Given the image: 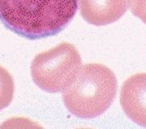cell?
<instances>
[{
  "mask_svg": "<svg viewBox=\"0 0 146 129\" xmlns=\"http://www.w3.org/2000/svg\"><path fill=\"white\" fill-rule=\"evenodd\" d=\"M78 0H0V22L21 37L55 36L71 22Z\"/></svg>",
  "mask_w": 146,
  "mask_h": 129,
  "instance_id": "obj_1",
  "label": "cell"
},
{
  "mask_svg": "<svg viewBox=\"0 0 146 129\" xmlns=\"http://www.w3.org/2000/svg\"><path fill=\"white\" fill-rule=\"evenodd\" d=\"M117 79L107 66L89 63L81 66L74 80L62 91L65 107L81 118H94L111 106L117 93Z\"/></svg>",
  "mask_w": 146,
  "mask_h": 129,
  "instance_id": "obj_2",
  "label": "cell"
},
{
  "mask_svg": "<svg viewBox=\"0 0 146 129\" xmlns=\"http://www.w3.org/2000/svg\"><path fill=\"white\" fill-rule=\"evenodd\" d=\"M82 64L79 51L72 44L62 42L38 53L31 62L34 84L50 93L62 91L71 84Z\"/></svg>",
  "mask_w": 146,
  "mask_h": 129,
  "instance_id": "obj_3",
  "label": "cell"
},
{
  "mask_svg": "<svg viewBox=\"0 0 146 129\" xmlns=\"http://www.w3.org/2000/svg\"><path fill=\"white\" fill-rule=\"evenodd\" d=\"M120 103L133 122L146 127V73L135 74L123 84Z\"/></svg>",
  "mask_w": 146,
  "mask_h": 129,
  "instance_id": "obj_4",
  "label": "cell"
},
{
  "mask_svg": "<svg viewBox=\"0 0 146 129\" xmlns=\"http://www.w3.org/2000/svg\"><path fill=\"white\" fill-rule=\"evenodd\" d=\"M129 0H79L81 16L88 23L106 25L119 20L127 12Z\"/></svg>",
  "mask_w": 146,
  "mask_h": 129,
  "instance_id": "obj_5",
  "label": "cell"
},
{
  "mask_svg": "<svg viewBox=\"0 0 146 129\" xmlns=\"http://www.w3.org/2000/svg\"><path fill=\"white\" fill-rule=\"evenodd\" d=\"M14 79L8 71L0 66V111L11 104L14 96Z\"/></svg>",
  "mask_w": 146,
  "mask_h": 129,
  "instance_id": "obj_6",
  "label": "cell"
},
{
  "mask_svg": "<svg viewBox=\"0 0 146 129\" xmlns=\"http://www.w3.org/2000/svg\"><path fill=\"white\" fill-rule=\"evenodd\" d=\"M129 2L131 13L146 23V0H129Z\"/></svg>",
  "mask_w": 146,
  "mask_h": 129,
  "instance_id": "obj_7",
  "label": "cell"
}]
</instances>
